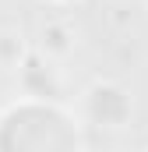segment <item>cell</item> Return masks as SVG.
Segmentation results:
<instances>
[{
  "mask_svg": "<svg viewBox=\"0 0 148 152\" xmlns=\"http://www.w3.org/2000/svg\"><path fill=\"white\" fill-rule=\"evenodd\" d=\"M4 152H74V134L57 113L21 110L7 120L0 134Z\"/></svg>",
  "mask_w": 148,
  "mask_h": 152,
  "instance_id": "1",
  "label": "cell"
},
{
  "mask_svg": "<svg viewBox=\"0 0 148 152\" xmlns=\"http://www.w3.org/2000/svg\"><path fill=\"white\" fill-rule=\"evenodd\" d=\"M120 110H123V99L116 92H99L95 96V113L99 117H120Z\"/></svg>",
  "mask_w": 148,
  "mask_h": 152,
  "instance_id": "2",
  "label": "cell"
}]
</instances>
